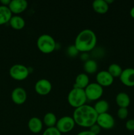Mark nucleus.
Instances as JSON below:
<instances>
[{
  "label": "nucleus",
  "instance_id": "obj_17",
  "mask_svg": "<svg viewBox=\"0 0 134 135\" xmlns=\"http://www.w3.org/2000/svg\"><path fill=\"white\" fill-rule=\"evenodd\" d=\"M93 9L96 13L99 14H105L109 11V5L105 0H95L92 3Z\"/></svg>",
  "mask_w": 134,
  "mask_h": 135
},
{
  "label": "nucleus",
  "instance_id": "obj_19",
  "mask_svg": "<svg viewBox=\"0 0 134 135\" xmlns=\"http://www.w3.org/2000/svg\"><path fill=\"white\" fill-rule=\"evenodd\" d=\"M11 26L15 30H21L25 26V21L20 16H13L9 21Z\"/></svg>",
  "mask_w": 134,
  "mask_h": 135
},
{
  "label": "nucleus",
  "instance_id": "obj_2",
  "mask_svg": "<svg viewBox=\"0 0 134 135\" xmlns=\"http://www.w3.org/2000/svg\"><path fill=\"white\" fill-rule=\"evenodd\" d=\"M97 44V36L90 29L83 30L75 39L74 46L79 52H88L94 49Z\"/></svg>",
  "mask_w": 134,
  "mask_h": 135
},
{
  "label": "nucleus",
  "instance_id": "obj_27",
  "mask_svg": "<svg viewBox=\"0 0 134 135\" xmlns=\"http://www.w3.org/2000/svg\"><path fill=\"white\" fill-rule=\"evenodd\" d=\"M101 130V128L97 125V123L94 124L93 125H92L91 127H89V131H90L91 133H93V134H96V135H98L100 133Z\"/></svg>",
  "mask_w": 134,
  "mask_h": 135
},
{
  "label": "nucleus",
  "instance_id": "obj_6",
  "mask_svg": "<svg viewBox=\"0 0 134 135\" xmlns=\"http://www.w3.org/2000/svg\"><path fill=\"white\" fill-rule=\"evenodd\" d=\"M84 90L87 99L91 101L99 100L103 94V88L97 83H89Z\"/></svg>",
  "mask_w": 134,
  "mask_h": 135
},
{
  "label": "nucleus",
  "instance_id": "obj_14",
  "mask_svg": "<svg viewBox=\"0 0 134 135\" xmlns=\"http://www.w3.org/2000/svg\"><path fill=\"white\" fill-rule=\"evenodd\" d=\"M28 127L32 133L38 134L40 133L43 129V123L38 117H32L28 123Z\"/></svg>",
  "mask_w": 134,
  "mask_h": 135
},
{
  "label": "nucleus",
  "instance_id": "obj_15",
  "mask_svg": "<svg viewBox=\"0 0 134 135\" xmlns=\"http://www.w3.org/2000/svg\"><path fill=\"white\" fill-rule=\"evenodd\" d=\"M89 84V76L85 73H80L76 76L74 88L85 89Z\"/></svg>",
  "mask_w": 134,
  "mask_h": 135
},
{
  "label": "nucleus",
  "instance_id": "obj_21",
  "mask_svg": "<svg viewBox=\"0 0 134 135\" xmlns=\"http://www.w3.org/2000/svg\"><path fill=\"white\" fill-rule=\"evenodd\" d=\"M84 69L86 73H95L98 69V65H97V62L93 59H87L84 63Z\"/></svg>",
  "mask_w": 134,
  "mask_h": 135
},
{
  "label": "nucleus",
  "instance_id": "obj_1",
  "mask_svg": "<svg viewBox=\"0 0 134 135\" xmlns=\"http://www.w3.org/2000/svg\"><path fill=\"white\" fill-rule=\"evenodd\" d=\"M99 115L93 107L85 104L76 108L73 113L75 123L82 127H91L96 123Z\"/></svg>",
  "mask_w": 134,
  "mask_h": 135
},
{
  "label": "nucleus",
  "instance_id": "obj_5",
  "mask_svg": "<svg viewBox=\"0 0 134 135\" xmlns=\"http://www.w3.org/2000/svg\"><path fill=\"white\" fill-rule=\"evenodd\" d=\"M9 75L12 79L16 80H24L28 76L29 70L24 65L15 64L9 69Z\"/></svg>",
  "mask_w": 134,
  "mask_h": 135
},
{
  "label": "nucleus",
  "instance_id": "obj_4",
  "mask_svg": "<svg viewBox=\"0 0 134 135\" xmlns=\"http://www.w3.org/2000/svg\"><path fill=\"white\" fill-rule=\"evenodd\" d=\"M37 46L41 52L43 54H51L56 47L55 39L49 34H42L37 40Z\"/></svg>",
  "mask_w": 134,
  "mask_h": 135
},
{
  "label": "nucleus",
  "instance_id": "obj_25",
  "mask_svg": "<svg viewBox=\"0 0 134 135\" xmlns=\"http://www.w3.org/2000/svg\"><path fill=\"white\" fill-rule=\"evenodd\" d=\"M117 115H118V118H120V119H125L127 118V115H128L127 108H120L117 112Z\"/></svg>",
  "mask_w": 134,
  "mask_h": 135
},
{
  "label": "nucleus",
  "instance_id": "obj_18",
  "mask_svg": "<svg viewBox=\"0 0 134 135\" xmlns=\"http://www.w3.org/2000/svg\"><path fill=\"white\" fill-rule=\"evenodd\" d=\"M116 102L119 108H127L130 104V98L127 94L125 92H120L116 95Z\"/></svg>",
  "mask_w": 134,
  "mask_h": 135
},
{
  "label": "nucleus",
  "instance_id": "obj_10",
  "mask_svg": "<svg viewBox=\"0 0 134 135\" xmlns=\"http://www.w3.org/2000/svg\"><path fill=\"white\" fill-rule=\"evenodd\" d=\"M96 80L102 87H107L114 82V77L107 71H101L96 75Z\"/></svg>",
  "mask_w": 134,
  "mask_h": 135
},
{
  "label": "nucleus",
  "instance_id": "obj_13",
  "mask_svg": "<svg viewBox=\"0 0 134 135\" xmlns=\"http://www.w3.org/2000/svg\"><path fill=\"white\" fill-rule=\"evenodd\" d=\"M27 7L28 2L26 0H12L8 7L12 13L19 14L24 11Z\"/></svg>",
  "mask_w": 134,
  "mask_h": 135
},
{
  "label": "nucleus",
  "instance_id": "obj_8",
  "mask_svg": "<svg viewBox=\"0 0 134 135\" xmlns=\"http://www.w3.org/2000/svg\"><path fill=\"white\" fill-rule=\"evenodd\" d=\"M96 123L101 129L109 130L114 127L115 125V121L114 117L108 113H105L99 115Z\"/></svg>",
  "mask_w": 134,
  "mask_h": 135
},
{
  "label": "nucleus",
  "instance_id": "obj_29",
  "mask_svg": "<svg viewBox=\"0 0 134 135\" xmlns=\"http://www.w3.org/2000/svg\"><path fill=\"white\" fill-rule=\"evenodd\" d=\"M77 135H96L93 134V133L90 131H81Z\"/></svg>",
  "mask_w": 134,
  "mask_h": 135
},
{
  "label": "nucleus",
  "instance_id": "obj_20",
  "mask_svg": "<svg viewBox=\"0 0 134 135\" xmlns=\"http://www.w3.org/2000/svg\"><path fill=\"white\" fill-rule=\"evenodd\" d=\"M93 108L98 115L107 113L109 109V104L106 100H100L95 103Z\"/></svg>",
  "mask_w": 134,
  "mask_h": 135
},
{
  "label": "nucleus",
  "instance_id": "obj_23",
  "mask_svg": "<svg viewBox=\"0 0 134 135\" xmlns=\"http://www.w3.org/2000/svg\"><path fill=\"white\" fill-rule=\"evenodd\" d=\"M107 71L113 77L115 78L120 77L123 70L119 65L116 64V63H112L111 65H109Z\"/></svg>",
  "mask_w": 134,
  "mask_h": 135
},
{
  "label": "nucleus",
  "instance_id": "obj_32",
  "mask_svg": "<svg viewBox=\"0 0 134 135\" xmlns=\"http://www.w3.org/2000/svg\"><path fill=\"white\" fill-rule=\"evenodd\" d=\"M105 1H106V3H107L109 5H110V3H112L114 2V1H113V0H109H109H105Z\"/></svg>",
  "mask_w": 134,
  "mask_h": 135
},
{
  "label": "nucleus",
  "instance_id": "obj_22",
  "mask_svg": "<svg viewBox=\"0 0 134 135\" xmlns=\"http://www.w3.org/2000/svg\"><path fill=\"white\" fill-rule=\"evenodd\" d=\"M43 123L47 127H53L56 126L57 119L56 115L53 113L49 112L47 113L43 117Z\"/></svg>",
  "mask_w": 134,
  "mask_h": 135
},
{
  "label": "nucleus",
  "instance_id": "obj_9",
  "mask_svg": "<svg viewBox=\"0 0 134 135\" xmlns=\"http://www.w3.org/2000/svg\"><path fill=\"white\" fill-rule=\"evenodd\" d=\"M34 88L37 94L41 96H45L51 92L52 90V84L49 80L42 79L37 81Z\"/></svg>",
  "mask_w": 134,
  "mask_h": 135
},
{
  "label": "nucleus",
  "instance_id": "obj_26",
  "mask_svg": "<svg viewBox=\"0 0 134 135\" xmlns=\"http://www.w3.org/2000/svg\"><path fill=\"white\" fill-rule=\"evenodd\" d=\"M78 53L79 51L76 49L74 45H73V46H70L68 47V49H67V54H68L69 56L72 57H76L78 54Z\"/></svg>",
  "mask_w": 134,
  "mask_h": 135
},
{
  "label": "nucleus",
  "instance_id": "obj_24",
  "mask_svg": "<svg viewBox=\"0 0 134 135\" xmlns=\"http://www.w3.org/2000/svg\"><path fill=\"white\" fill-rule=\"evenodd\" d=\"M60 132L56 129V127H47L42 135H61Z\"/></svg>",
  "mask_w": 134,
  "mask_h": 135
},
{
  "label": "nucleus",
  "instance_id": "obj_16",
  "mask_svg": "<svg viewBox=\"0 0 134 135\" xmlns=\"http://www.w3.org/2000/svg\"><path fill=\"white\" fill-rule=\"evenodd\" d=\"M13 13L7 6L0 5V25H5L10 21Z\"/></svg>",
  "mask_w": 134,
  "mask_h": 135
},
{
  "label": "nucleus",
  "instance_id": "obj_7",
  "mask_svg": "<svg viewBox=\"0 0 134 135\" xmlns=\"http://www.w3.org/2000/svg\"><path fill=\"white\" fill-rule=\"evenodd\" d=\"M75 121L70 116H64L57 120L56 127L60 133H67L70 132L74 128Z\"/></svg>",
  "mask_w": 134,
  "mask_h": 135
},
{
  "label": "nucleus",
  "instance_id": "obj_11",
  "mask_svg": "<svg viewBox=\"0 0 134 135\" xmlns=\"http://www.w3.org/2000/svg\"><path fill=\"white\" fill-rule=\"evenodd\" d=\"M12 101L17 105L23 104L27 99V94L23 88L17 87L15 88L11 93Z\"/></svg>",
  "mask_w": 134,
  "mask_h": 135
},
{
  "label": "nucleus",
  "instance_id": "obj_31",
  "mask_svg": "<svg viewBox=\"0 0 134 135\" xmlns=\"http://www.w3.org/2000/svg\"><path fill=\"white\" fill-rule=\"evenodd\" d=\"M130 15L132 18H134V7H133L130 10Z\"/></svg>",
  "mask_w": 134,
  "mask_h": 135
},
{
  "label": "nucleus",
  "instance_id": "obj_28",
  "mask_svg": "<svg viewBox=\"0 0 134 135\" xmlns=\"http://www.w3.org/2000/svg\"><path fill=\"white\" fill-rule=\"evenodd\" d=\"M126 128L129 131H134V119H131L128 120L127 122L126 123Z\"/></svg>",
  "mask_w": 134,
  "mask_h": 135
},
{
  "label": "nucleus",
  "instance_id": "obj_30",
  "mask_svg": "<svg viewBox=\"0 0 134 135\" xmlns=\"http://www.w3.org/2000/svg\"><path fill=\"white\" fill-rule=\"evenodd\" d=\"M11 2V0H1L0 3H1V5H4V6H9V3Z\"/></svg>",
  "mask_w": 134,
  "mask_h": 135
},
{
  "label": "nucleus",
  "instance_id": "obj_12",
  "mask_svg": "<svg viewBox=\"0 0 134 135\" xmlns=\"http://www.w3.org/2000/svg\"><path fill=\"white\" fill-rule=\"evenodd\" d=\"M120 79L122 84L126 86H134V69L127 68L123 70Z\"/></svg>",
  "mask_w": 134,
  "mask_h": 135
},
{
  "label": "nucleus",
  "instance_id": "obj_3",
  "mask_svg": "<svg viewBox=\"0 0 134 135\" xmlns=\"http://www.w3.org/2000/svg\"><path fill=\"white\" fill-rule=\"evenodd\" d=\"M67 100L68 104L76 109L85 105L87 99L84 89L73 88L68 93Z\"/></svg>",
  "mask_w": 134,
  "mask_h": 135
}]
</instances>
